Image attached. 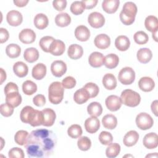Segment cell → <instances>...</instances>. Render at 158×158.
I'll use <instances>...</instances> for the list:
<instances>
[{"label": "cell", "mask_w": 158, "mask_h": 158, "mask_svg": "<svg viewBox=\"0 0 158 158\" xmlns=\"http://www.w3.org/2000/svg\"><path fill=\"white\" fill-rule=\"evenodd\" d=\"M56 143L57 137L52 131L37 129L28 135L24 146L30 157H47L53 152Z\"/></svg>", "instance_id": "6da1fadb"}, {"label": "cell", "mask_w": 158, "mask_h": 158, "mask_svg": "<svg viewBox=\"0 0 158 158\" xmlns=\"http://www.w3.org/2000/svg\"><path fill=\"white\" fill-rule=\"evenodd\" d=\"M22 122L28 123L32 127H37L43 124V114L41 111L34 109L32 107H24L20 114Z\"/></svg>", "instance_id": "7a4b0ae2"}, {"label": "cell", "mask_w": 158, "mask_h": 158, "mask_svg": "<svg viewBox=\"0 0 158 158\" xmlns=\"http://www.w3.org/2000/svg\"><path fill=\"white\" fill-rule=\"evenodd\" d=\"M137 13V7L133 2H127L123 6L120 13V19L125 25H131L135 19Z\"/></svg>", "instance_id": "3957f363"}, {"label": "cell", "mask_w": 158, "mask_h": 158, "mask_svg": "<svg viewBox=\"0 0 158 158\" xmlns=\"http://www.w3.org/2000/svg\"><path fill=\"white\" fill-rule=\"evenodd\" d=\"M64 87L59 81L52 82L49 86V101L53 104H58L63 99Z\"/></svg>", "instance_id": "277c9868"}, {"label": "cell", "mask_w": 158, "mask_h": 158, "mask_svg": "<svg viewBox=\"0 0 158 158\" xmlns=\"http://www.w3.org/2000/svg\"><path fill=\"white\" fill-rule=\"evenodd\" d=\"M120 98L122 103L131 107L138 106L141 101L140 95L137 92L130 89L123 90L121 93Z\"/></svg>", "instance_id": "5b68a950"}, {"label": "cell", "mask_w": 158, "mask_h": 158, "mask_svg": "<svg viewBox=\"0 0 158 158\" xmlns=\"http://www.w3.org/2000/svg\"><path fill=\"white\" fill-rule=\"evenodd\" d=\"M118 79L120 82L123 85H130L135 79V72L132 68L125 67L122 69L119 72Z\"/></svg>", "instance_id": "8992f818"}, {"label": "cell", "mask_w": 158, "mask_h": 158, "mask_svg": "<svg viewBox=\"0 0 158 158\" xmlns=\"http://www.w3.org/2000/svg\"><path fill=\"white\" fill-rule=\"evenodd\" d=\"M153 123V118L149 114L146 112H141L136 117V124L141 130H148L152 127Z\"/></svg>", "instance_id": "52a82bcc"}, {"label": "cell", "mask_w": 158, "mask_h": 158, "mask_svg": "<svg viewBox=\"0 0 158 158\" xmlns=\"http://www.w3.org/2000/svg\"><path fill=\"white\" fill-rule=\"evenodd\" d=\"M88 22L92 27L99 28L104 25L105 19L102 14L98 12H93L89 14Z\"/></svg>", "instance_id": "ba28073f"}, {"label": "cell", "mask_w": 158, "mask_h": 158, "mask_svg": "<svg viewBox=\"0 0 158 158\" xmlns=\"http://www.w3.org/2000/svg\"><path fill=\"white\" fill-rule=\"evenodd\" d=\"M52 74L56 77H62L67 71V65L62 60H55L51 65Z\"/></svg>", "instance_id": "9c48e42d"}, {"label": "cell", "mask_w": 158, "mask_h": 158, "mask_svg": "<svg viewBox=\"0 0 158 158\" xmlns=\"http://www.w3.org/2000/svg\"><path fill=\"white\" fill-rule=\"evenodd\" d=\"M7 23L13 27L20 25L23 21V17L22 14L15 10H12L8 12L6 15Z\"/></svg>", "instance_id": "30bf717a"}, {"label": "cell", "mask_w": 158, "mask_h": 158, "mask_svg": "<svg viewBox=\"0 0 158 158\" xmlns=\"http://www.w3.org/2000/svg\"><path fill=\"white\" fill-rule=\"evenodd\" d=\"M6 102L13 107L19 106L22 102V96L19 91H12L5 94Z\"/></svg>", "instance_id": "8fae6325"}, {"label": "cell", "mask_w": 158, "mask_h": 158, "mask_svg": "<svg viewBox=\"0 0 158 158\" xmlns=\"http://www.w3.org/2000/svg\"><path fill=\"white\" fill-rule=\"evenodd\" d=\"M105 103L107 109L112 112L118 110L122 104L120 98L116 95H110L107 97Z\"/></svg>", "instance_id": "7c38bea8"}, {"label": "cell", "mask_w": 158, "mask_h": 158, "mask_svg": "<svg viewBox=\"0 0 158 158\" xmlns=\"http://www.w3.org/2000/svg\"><path fill=\"white\" fill-rule=\"evenodd\" d=\"M43 114V125L51 127L54 123L56 117L54 110L50 108H46L41 110Z\"/></svg>", "instance_id": "4fadbf2b"}, {"label": "cell", "mask_w": 158, "mask_h": 158, "mask_svg": "<svg viewBox=\"0 0 158 158\" xmlns=\"http://www.w3.org/2000/svg\"><path fill=\"white\" fill-rule=\"evenodd\" d=\"M19 38L20 41L23 43L31 44L35 40L36 34L31 29L25 28L20 32L19 35Z\"/></svg>", "instance_id": "5bb4252c"}, {"label": "cell", "mask_w": 158, "mask_h": 158, "mask_svg": "<svg viewBox=\"0 0 158 158\" xmlns=\"http://www.w3.org/2000/svg\"><path fill=\"white\" fill-rule=\"evenodd\" d=\"M143 145L148 149H155L158 145V136L156 133H149L146 134L143 140Z\"/></svg>", "instance_id": "9a60e30c"}, {"label": "cell", "mask_w": 158, "mask_h": 158, "mask_svg": "<svg viewBox=\"0 0 158 158\" xmlns=\"http://www.w3.org/2000/svg\"><path fill=\"white\" fill-rule=\"evenodd\" d=\"M100 127L99 120L96 117L91 116L85 122V128L89 133H96Z\"/></svg>", "instance_id": "2e32d148"}, {"label": "cell", "mask_w": 158, "mask_h": 158, "mask_svg": "<svg viewBox=\"0 0 158 158\" xmlns=\"http://www.w3.org/2000/svg\"><path fill=\"white\" fill-rule=\"evenodd\" d=\"M65 49V46L62 41L54 40L49 47V52L54 56H60L64 52Z\"/></svg>", "instance_id": "e0dca14e"}, {"label": "cell", "mask_w": 158, "mask_h": 158, "mask_svg": "<svg viewBox=\"0 0 158 158\" xmlns=\"http://www.w3.org/2000/svg\"><path fill=\"white\" fill-rule=\"evenodd\" d=\"M95 46L100 49H105L110 44V39L106 34L98 35L94 40Z\"/></svg>", "instance_id": "ac0fdd59"}, {"label": "cell", "mask_w": 158, "mask_h": 158, "mask_svg": "<svg viewBox=\"0 0 158 158\" xmlns=\"http://www.w3.org/2000/svg\"><path fill=\"white\" fill-rule=\"evenodd\" d=\"M104 56L99 52H92L88 58V62L90 65L94 68L101 67L104 64Z\"/></svg>", "instance_id": "d6986e66"}, {"label": "cell", "mask_w": 158, "mask_h": 158, "mask_svg": "<svg viewBox=\"0 0 158 158\" xmlns=\"http://www.w3.org/2000/svg\"><path fill=\"white\" fill-rule=\"evenodd\" d=\"M138 86L141 90L144 92L151 91L154 86L155 83L151 77H144L139 79L138 81Z\"/></svg>", "instance_id": "ffe728a7"}, {"label": "cell", "mask_w": 158, "mask_h": 158, "mask_svg": "<svg viewBox=\"0 0 158 158\" xmlns=\"http://www.w3.org/2000/svg\"><path fill=\"white\" fill-rule=\"evenodd\" d=\"M75 36L80 41H86L90 36L89 29L85 25H79L75 30Z\"/></svg>", "instance_id": "44dd1931"}, {"label": "cell", "mask_w": 158, "mask_h": 158, "mask_svg": "<svg viewBox=\"0 0 158 158\" xmlns=\"http://www.w3.org/2000/svg\"><path fill=\"white\" fill-rule=\"evenodd\" d=\"M83 48L77 44H71L67 51V54L69 57L72 59H78L83 56Z\"/></svg>", "instance_id": "7402d4cb"}, {"label": "cell", "mask_w": 158, "mask_h": 158, "mask_svg": "<svg viewBox=\"0 0 158 158\" xmlns=\"http://www.w3.org/2000/svg\"><path fill=\"white\" fill-rule=\"evenodd\" d=\"M139 139V135L137 131L131 130L127 132L123 137V143L127 147L134 146Z\"/></svg>", "instance_id": "603a6c76"}, {"label": "cell", "mask_w": 158, "mask_h": 158, "mask_svg": "<svg viewBox=\"0 0 158 158\" xmlns=\"http://www.w3.org/2000/svg\"><path fill=\"white\" fill-rule=\"evenodd\" d=\"M119 4V0H104L102 2V7L107 14H113L117 11Z\"/></svg>", "instance_id": "cb8c5ba5"}, {"label": "cell", "mask_w": 158, "mask_h": 158, "mask_svg": "<svg viewBox=\"0 0 158 158\" xmlns=\"http://www.w3.org/2000/svg\"><path fill=\"white\" fill-rule=\"evenodd\" d=\"M32 77L36 80L43 79L46 74V66L43 63L36 64L32 69Z\"/></svg>", "instance_id": "d4e9b609"}, {"label": "cell", "mask_w": 158, "mask_h": 158, "mask_svg": "<svg viewBox=\"0 0 158 158\" xmlns=\"http://www.w3.org/2000/svg\"><path fill=\"white\" fill-rule=\"evenodd\" d=\"M136 57L139 62L143 64H146L149 62L152 57L151 51L146 48L139 49L137 51Z\"/></svg>", "instance_id": "484cf974"}, {"label": "cell", "mask_w": 158, "mask_h": 158, "mask_svg": "<svg viewBox=\"0 0 158 158\" xmlns=\"http://www.w3.org/2000/svg\"><path fill=\"white\" fill-rule=\"evenodd\" d=\"M115 46L118 50L120 51H125L129 48L130 41L127 36L120 35L116 38L115 40Z\"/></svg>", "instance_id": "4316f807"}, {"label": "cell", "mask_w": 158, "mask_h": 158, "mask_svg": "<svg viewBox=\"0 0 158 158\" xmlns=\"http://www.w3.org/2000/svg\"><path fill=\"white\" fill-rule=\"evenodd\" d=\"M13 71L17 77L22 78L28 74V68L26 64L24 62L22 61H18L14 64Z\"/></svg>", "instance_id": "83f0119b"}, {"label": "cell", "mask_w": 158, "mask_h": 158, "mask_svg": "<svg viewBox=\"0 0 158 158\" xmlns=\"http://www.w3.org/2000/svg\"><path fill=\"white\" fill-rule=\"evenodd\" d=\"M89 98L90 96L88 93L83 88L77 90L73 95V99L75 102L78 104H82L86 102Z\"/></svg>", "instance_id": "f1b7e54d"}, {"label": "cell", "mask_w": 158, "mask_h": 158, "mask_svg": "<svg viewBox=\"0 0 158 158\" xmlns=\"http://www.w3.org/2000/svg\"><path fill=\"white\" fill-rule=\"evenodd\" d=\"M102 84L108 90L114 89L117 86V80L112 73H106L102 78Z\"/></svg>", "instance_id": "f546056e"}, {"label": "cell", "mask_w": 158, "mask_h": 158, "mask_svg": "<svg viewBox=\"0 0 158 158\" xmlns=\"http://www.w3.org/2000/svg\"><path fill=\"white\" fill-rule=\"evenodd\" d=\"M34 25L40 30H43L46 28L49 23L48 17L42 13H40L36 15L34 18Z\"/></svg>", "instance_id": "4dcf8cb0"}, {"label": "cell", "mask_w": 158, "mask_h": 158, "mask_svg": "<svg viewBox=\"0 0 158 158\" xmlns=\"http://www.w3.org/2000/svg\"><path fill=\"white\" fill-rule=\"evenodd\" d=\"M102 123L107 129H114L117 125V120L115 115L112 114H107L102 118Z\"/></svg>", "instance_id": "1f68e13d"}, {"label": "cell", "mask_w": 158, "mask_h": 158, "mask_svg": "<svg viewBox=\"0 0 158 158\" xmlns=\"http://www.w3.org/2000/svg\"><path fill=\"white\" fill-rule=\"evenodd\" d=\"M23 57L28 62L33 63L38 59L39 52L35 48H27L24 51Z\"/></svg>", "instance_id": "d6a6232c"}, {"label": "cell", "mask_w": 158, "mask_h": 158, "mask_svg": "<svg viewBox=\"0 0 158 158\" xmlns=\"http://www.w3.org/2000/svg\"><path fill=\"white\" fill-rule=\"evenodd\" d=\"M144 25L146 28L152 32L154 33L155 31H157L158 30V20L156 16L154 15H149L148 16L144 21Z\"/></svg>", "instance_id": "836d02e7"}, {"label": "cell", "mask_w": 158, "mask_h": 158, "mask_svg": "<svg viewBox=\"0 0 158 158\" xmlns=\"http://www.w3.org/2000/svg\"><path fill=\"white\" fill-rule=\"evenodd\" d=\"M119 62V58L115 54H109L104 57V65L107 69H112L115 68Z\"/></svg>", "instance_id": "e575fe53"}, {"label": "cell", "mask_w": 158, "mask_h": 158, "mask_svg": "<svg viewBox=\"0 0 158 158\" xmlns=\"http://www.w3.org/2000/svg\"><path fill=\"white\" fill-rule=\"evenodd\" d=\"M71 22L70 16L66 12H62L57 14L55 17L56 24L60 27L68 26Z\"/></svg>", "instance_id": "d590c367"}, {"label": "cell", "mask_w": 158, "mask_h": 158, "mask_svg": "<svg viewBox=\"0 0 158 158\" xmlns=\"http://www.w3.org/2000/svg\"><path fill=\"white\" fill-rule=\"evenodd\" d=\"M87 112L91 116L98 117L102 112V106L98 102H92L88 106Z\"/></svg>", "instance_id": "8d00e7d4"}, {"label": "cell", "mask_w": 158, "mask_h": 158, "mask_svg": "<svg viewBox=\"0 0 158 158\" xmlns=\"http://www.w3.org/2000/svg\"><path fill=\"white\" fill-rule=\"evenodd\" d=\"M6 52L10 58H16L20 56L21 48L17 44H9L6 48Z\"/></svg>", "instance_id": "74e56055"}, {"label": "cell", "mask_w": 158, "mask_h": 158, "mask_svg": "<svg viewBox=\"0 0 158 158\" xmlns=\"http://www.w3.org/2000/svg\"><path fill=\"white\" fill-rule=\"evenodd\" d=\"M120 151V146L116 143L109 144L106 150V156L109 158H114L117 157Z\"/></svg>", "instance_id": "f35d334b"}, {"label": "cell", "mask_w": 158, "mask_h": 158, "mask_svg": "<svg viewBox=\"0 0 158 158\" xmlns=\"http://www.w3.org/2000/svg\"><path fill=\"white\" fill-rule=\"evenodd\" d=\"M36 90V85L31 80H27L22 84V91L27 95H32Z\"/></svg>", "instance_id": "ab89813d"}, {"label": "cell", "mask_w": 158, "mask_h": 158, "mask_svg": "<svg viewBox=\"0 0 158 158\" xmlns=\"http://www.w3.org/2000/svg\"><path fill=\"white\" fill-rule=\"evenodd\" d=\"M67 133L68 135L72 138H78L82 135V128L80 125L73 124L68 128Z\"/></svg>", "instance_id": "60d3db41"}, {"label": "cell", "mask_w": 158, "mask_h": 158, "mask_svg": "<svg viewBox=\"0 0 158 158\" xmlns=\"http://www.w3.org/2000/svg\"><path fill=\"white\" fill-rule=\"evenodd\" d=\"M54 40L55 39L53 37L49 36H45L42 37L39 42L40 48L43 51L46 52H49V47Z\"/></svg>", "instance_id": "b9f144b4"}, {"label": "cell", "mask_w": 158, "mask_h": 158, "mask_svg": "<svg viewBox=\"0 0 158 158\" xmlns=\"http://www.w3.org/2000/svg\"><path fill=\"white\" fill-rule=\"evenodd\" d=\"M28 136V133L25 130H19L16 132L14 136L15 142L20 146H23L25 144L27 139Z\"/></svg>", "instance_id": "7bdbcfd3"}, {"label": "cell", "mask_w": 158, "mask_h": 158, "mask_svg": "<svg viewBox=\"0 0 158 158\" xmlns=\"http://www.w3.org/2000/svg\"><path fill=\"white\" fill-rule=\"evenodd\" d=\"M77 146L81 151H88L91 146V141L87 136H81L77 141Z\"/></svg>", "instance_id": "ee69618b"}, {"label": "cell", "mask_w": 158, "mask_h": 158, "mask_svg": "<svg viewBox=\"0 0 158 158\" xmlns=\"http://www.w3.org/2000/svg\"><path fill=\"white\" fill-rule=\"evenodd\" d=\"M70 11L74 15H80L83 12L85 7L83 1H74L70 6Z\"/></svg>", "instance_id": "f6af8a7d"}, {"label": "cell", "mask_w": 158, "mask_h": 158, "mask_svg": "<svg viewBox=\"0 0 158 158\" xmlns=\"http://www.w3.org/2000/svg\"><path fill=\"white\" fill-rule=\"evenodd\" d=\"M134 41L138 44H144L149 40L148 35L143 31H138L134 34Z\"/></svg>", "instance_id": "bcb514c9"}, {"label": "cell", "mask_w": 158, "mask_h": 158, "mask_svg": "<svg viewBox=\"0 0 158 158\" xmlns=\"http://www.w3.org/2000/svg\"><path fill=\"white\" fill-rule=\"evenodd\" d=\"M83 88H85L87 92L88 93L90 98H94L96 96H97V95L99 93V87L98 86V85L94 83H87L84 86Z\"/></svg>", "instance_id": "7dc6e473"}, {"label": "cell", "mask_w": 158, "mask_h": 158, "mask_svg": "<svg viewBox=\"0 0 158 158\" xmlns=\"http://www.w3.org/2000/svg\"><path fill=\"white\" fill-rule=\"evenodd\" d=\"M99 140L102 144L109 145L112 142L113 137L110 133L106 131H102L99 135Z\"/></svg>", "instance_id": "c3c4849f"}, {"label": "cell", "mask_w": 158, "mask_h": 158, "mask_svg": "<svg viewBox=\"0 0 158 158\" xmlns=\"http://www.w3.org/2000/svg\"><path fill=\"white\" fill-rule=\"evenodd\" d=\"M61 83L64 88L72 89L75 86L76 80L73 77L68 76L62 80Z\"/></svg>", "instance_id": "681fc988"}, {"label": "cell", "mask_w": 158, "mask_h": 158, "mask_svg": "<svg viewBox=\"0 0 158 158\" xmlns=\"http://www.w3.org/2000/svg\"><path fill=\"white\" fill-rule=\"evenodd\" d=\"M0 110L2 115L7 117L12 115V114H13L14 107L6 102L1 105Z\"/></svg>", "instance_id": "f907efd6"}, {"label": "cell", "mask_w": 158, "mask_h": 158, "mask_svg": "<svg viewBox=\"0 0 158 158\" xmlns=\"http://www.w3.org/2000/svg\"><path fill=\"white\" fill-rule=\"evenodd\" d=\"M8 156L10 158H23L25 156L23 151L17 147H15L10 149Z\"/></svg>", "instance_id": "816d5d0a"}, {"label": "cell", "mask_w": 158, "mask_h": 158, "mask_svg": "<svg viewBox=\"0 0 158 158\" xmlns=\"http://www.w3.org/2000/svg\"><path fill=\"white\" fill-rule=\"evenodd\" d=\"M52 6L56 10L62 11L65 9L67 1L65 0H55L52 1Z\"/></svg>", "instance_id": "f5cc1de1"}, {"label": "cell", "mask_w": 158, "mask_h": 158, "mask_svg": "<svg viewBox=\"0 0 158 158\" xmlns=\"http://www.w3.org/2000/svg\"><path fill=\"white\" fill-rule=\"evenodd\" d=\"M33 102L38 107L43 106L46 103V98L43 94H37L33 98Z\"/></svg>", "instance_id": "db71d44e"}, {"label": "cell", "mask_w": 158, "mask_h": 158, "mask_svg": "<svg viewBox=\"0 0 158 158\" xmlns=\"http://www.w3.org/2000/svg\"><path fill=\"white\" fill-rule=\"evenodd\" d=\"M9 37L8 31L4 28H0V43L2 44L7 41Z\"/></svg>", "instance_id": "11a10c76"}, {"label": "cell", "mask_w": 158, "mask_h": 158, "mask_svg": "<svg viewBox=\"0 0 158 158\" xmlns=\"http://www.w3.org/2000/svg\"><path fill=\"white\" fill-rule=\"evenodd\" d=\"M82 1L85 5V9H93L96 6V5L98 3V0H87V1L83 0Z\"/></svg>", "instance_id": "9f6ffc18"}, {"label": "cell", "mask_w": 158, "mask_h": 158, "mask_svg": "<svg viewBox=\"0 0 158 158\" xmlns=\"http://www.w3.org/2000/svg\"><path fill=\"white\" fill-rule=\"evenodd\" d=\"M28 2V0H14V3L17 7H20L25 6Z\"/></svg>", "instance_id": "6f0895ef"}, {"label": "cell", "mask_w": 158, "mask_h": 158, "mask_svg": "<svg viewBox=\"0 0 158 158\" xmlns=\"http://www.w3.org/2000/svg\"><path fill=\"white\" fill-rule=\"evenodd\" d=\"M151 110L156 116H157V100L153 101L151 106Z\"/></svg>", "instance_id": "680465c9"}, {"label": "cell", "mask_w": 158, "mask_h": 158, "mask_svg": "<svg viewBox=\"0 0 158 158\" xmlns=\"http://www.w3.org/2000/svg\"><path fill=\"white\" fill-rule=\"evenodd\" d=\"M1 70V85L2 84V83L4 82V80H6V72L3 70V69L1 68L0 69Z\"/></svg>", "instance_id": "91938a15"}, {"label": "cell", "mask_w": 158, "mask_h": 158, "mask_svg": "<svg viewBox=\"0 0 158 158\" xmlns=\"http://www.w3.org/2000/svg\"><path fill=\"white\" fill-rule=\"evenodd\" d=\"M157 31H155L154 33H152V38L153 39L156 41H157Z\"/></svg>", "instance_id": "94428289"}]
</instances>
